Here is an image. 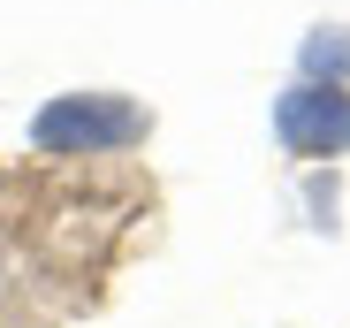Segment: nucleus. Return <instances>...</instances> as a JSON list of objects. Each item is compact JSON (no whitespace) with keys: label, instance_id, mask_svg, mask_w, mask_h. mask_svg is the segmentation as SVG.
<instances>
[{"label":"nucleus","instance_id":"3","mask_svg":"<svg viewBox=\"0 0 350 328\" xmlns=\"http://www.w3.org/2000/svg\"><path fill=\"white\" fill-rule=\"evenodd\" d=\"M297 84H350V38L342 31H312L305 46H297Z\"/></svg>","mask_w":350,"mask_h":328},{"label":"nucleus","instance_id":"1","mask_svg":"<svg viewBox=\"0 0 350 328\" xmlns=\"http://www.w3.org/2000/svg\"><path fill=\"white\" fill-rule=\"evenodd\" d=\"M152 130V115L122 92H53L31 115V153L77 160V153H130Z\"/></svg>","mask_w":350,"mask_h":328},{"label":"nucleus","instance_id":"2","mask_svg":"<svg viewBox=\"0 0 350 328\" xmlns=\"http://www.w3.org/2000/svg\"><path fill=\"white\" fill-rule=\"evenodd\" d=\"M274 138L297 160L350 153V84H289L274 99Z\"/></svg>","mask_w":350,"mask_h":328}]
</instances>
